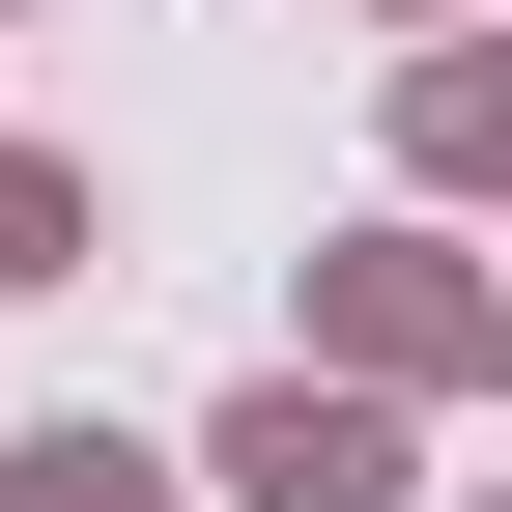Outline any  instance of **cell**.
<instances>
[{"label": "cell", "mask_w": 512, "mask_h": 512, "mask_svg": "<svg viewBox=\"0 0 512 512\" xmlns=\"http://www.w3.org/2000/svg\"><path fill=\"white\" fill-rule=\"evenodd\" d=\"M29 512H143V484H114V456H29Z\"/></svg>", "instance_id": "6da1fadb"}]
</instances>
